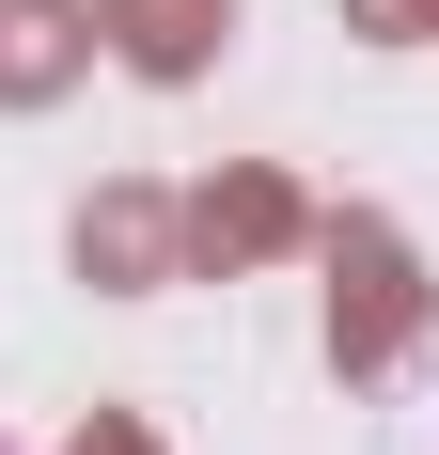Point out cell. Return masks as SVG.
<instances>
[{
    "label": "cell",
    "mask_w": 439,
    "mask_h": 455,
    "mask_svg": "<svg viewBox=\"0 0 439 455\" xmlns=\"http://www.w3.org/2000/svg\"><path fill=\"white\" fill-rule=\"evenodd\" d=\"M0 455H16V440H0Z\"/></svg>",
    "instance_id": "cell-1"
}]
</instances>
